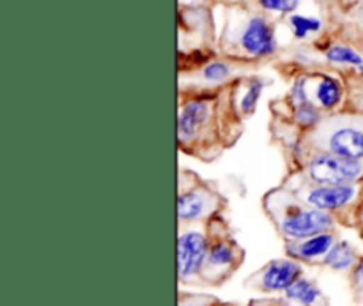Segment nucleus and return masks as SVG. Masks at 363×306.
I'll return each instance as SVG.
<instances>
[{
  "label": "nucleus",
  "instance_id": "7ed1b4c3",
  "mask_svg": "<svg viewBox=\"0 0 363 306\" xmlns=\"http://www.w3.org/2000/svg\"><path fill=\"white\" fill-rule=\"evenodd\" d=\"M208 257V241L199 232H186L177 241V268L181 278H190Z\"/></svg>",
  "mask_w": 363,
  "mask_h": 306
},
{
  "label": "nucleus",
  "instance_id": "0eeeda50",
  "mask_svg": "<svg viewBox=\"0 0 363 306\" xmlns=\"http://www.w3.org/2000/svg\"><path fill=\"white\" fill-rule=\"evenodd\" d=\"M328 144L333 154L350 159L363 158V131L357 128H340L330 137Z\"/></svg>",
  "mask_w": 363,
  "mask_h": 306
},
{
  "label": "nucleus",
  "instance_id": "4468645a",
  "mask_svg": "<svg viewBox=\"0 0 363 306\" xmlns=\"http://www.w3.org/2000/svg\"><path fill=\"white\" fill-rule=\"evenodd\" d=\"M236 259V251L230 244L216 243L208 251V262L213 268H229Z\"/></svg>",
  "mask_w": 363,
  "mask_h": 306
},
{
  "label": "nucleus",
  "instance_id": "9b49d317",
  "mask_svg": "<svg viewBox=\"0 0 363 306\" xmlns=\"http://www.w3.org/2000/svg\"><path fill=\"white\" fill-rule=\"evenodd\" d=\"M319 294L321 293H319L318 287L305 278H298L296 282H294L293 285L286 290V296L289 298V300L298 301V303L307 305V306L314 305L315 301H318Z\"/></svg>",
  "mask_w": 363,
  "mask_h": 306
},
{
  "label": "nucleus",
  "instance_id": "4be33fe9",
  "mask_svg": "<svg viewBox=\"0 0 363 306\" xmlns=\"http://www.w3.org/2000/svg\"><path fill=\"white\" fill-rule=\"evenodd\" d=\"M358 69H360V73L363 74V66H360V67H358Z\"/></svg>",
  "mask_w": 363,
  "mask_h": 306
},
{
  "label": "nucleus",
  "instance_id": "dca6fc26",
  "mask_svg": "<svg viewBox=\"0 0 363 306\" xmlns=\"http://www.w3.org/2000/svg\"><path fill=\"white\" fill-rule=\"evenodd\" d=\"M291 27H293L294 35L296 38H305L311 32H318L321 28V21L315 20V18H308V16H301V14H294L291 18Z\"/></svg>",
  "mask_w": 363,
  "mask_h": 306
},
{
  "label": "nucleus",
  "instance_id": "aec40b11",
  "mask_svg": "<svg viewBox=\"0 0 363 306\" xmlns=\"http://www.w3.org/2000/svg\"><path fill=\"white\" fill-rule=\"evenodd\" d=\"M296 119L300 120L303 126H312V124L318 120V112H315V108L311 103H303V105H298Z\"/></svg>",
  "mask_w": 363,
  "mask_h": 306
},
{
  "label": "nucleus",
  "instance_id": "423d86ee",
  "mask_svg": "<svg viewBox=\"0 0 363 306\" xmlns=\"http://www.w3.org/2000/svg\"><path fill=\"white\" fill-rule=\"evenodd\" d=\"M354 197V188L342 184V186H319L308 193L307 200L314 208L321 211H332V209H340L350 204Z\"/></svg>",
  "mask_w": 363,
  "mask_h": 306
},
{
  "label": "nucleus",
  "instance_id": "9d476101",
  "mask_svg": "<svg viewBox=\"0 0 363 306\" xmlns=\"http://www.w3.org/2000/svg\"><path fill=\"white\" fill-rule=\"evenodd\" d=\"M354 262V250L350 243H339L333 244L332 250L325 255V264L330 266L332 269L342 271V269H350Z\"/></svg>",
  "mask_w": 363,
  "mask_h": 306
},
{
  "label": "nucleus",
  "instance_id": "2eb2a0df",
  "mask_svg": "<svg viewBox=\"0 0 363 306\" xmlns=\"http://www.w3.org/2000/svg\"><path fill=\"white\" fill-rule=\"evenodd\" d=\"M326 57H328V60H332V62H337V64H350V66H354V67L363 66L362 57L358 55L353 48H350V46H342V45L332 46V48L326 52Z\"/></svg>",
  "mask_w": 363,
  "mask_h": 306
},
{
  "label": "nucleus",
  "instance_id": "39448f33",
  "mask_svg": "<svg viewBox=\"0 0 363 306\" xmlns=\"http://www.w3.org/2000/svg\"><path fill=\"white\" fill-rule=\"evenodd\" d=\"M301 275L296 262L273 261L262 273V289L266 290H287Z\"/></svg>",
  "mask_w": 363,
  "mask_h": 306
},
{
  "label": "nucleus",
  "instance_id": "f257e3e1",
  "mask_svg": "<svg viewBox=\"0 0 363 306\" xmlns=\"http://www.w3.org/2000/svg\"><path fill=\"white\" fill-rule=\"evenodd\" d=\"M308 174L315 183L342 186L360 176L362 165L358 163V159L344 158L339 154H321L312 159Z\"/></svg>",
  "mask_w": 363,
  "mask_h": 306
},
{
  "label": "nucleus",
  "instance_id": "f8f14e48",
  "mask_svg": "<svg viewBox=\"0 0 363 306\" xmlns=\"http://www.w3.org/2000/svg\"><path fill=\"white\" fill-rule=\"evenodd\" d=\"M319 103L325 108H335L339 105L340 98H342V89H340L339 81L333 80V78H323L318 85V91H315Z\"/></svg>",
  "mask_w": 363,
  "mask_h": 306
},
{
  "label": "nucleus",
  "instance_id": "f3484780",
  "mask_svg": "<svg viewBox=\"0 0 363 306\" xmlns=\"http://www.w3.org/2000/svg\"><path fill=\"white\" fill-rule=\"evenodd\" d=\"M261 91H262L261 81H254V84L248 87L247 94H245L243 99H241V108H243L245 112L247 113L254 112L255 106H257L259 98H261Z\"/></svg>",
  "mask_w": 363,
  "mask_h": 306
},
{
  "label": "nucleus",
  "instance_id": "ddd939ff",
  "mask_svg": "<svg viewBox=\"0 0 363 306\" xmlns=\"http://www.w3.org/2000/svg\"><path fill=\"white\" fill-rule=\"evenodd\" d=\"M204 211V198L197 193H184L177 200V215L181 220H195Z\"/></svg>",
  "mask_w": 363,
  "mask_h": 306
},
{
  "label": "nucleus",
  "instance_id": "f03ea898",
  "mask_svg": "<svg viewBox=\"0 0 363 306\" xmlns=\"http://www.w3.org/2000/svg\"><path fill=\"white\" fill-rule=\"evenodd\" d=\"M332 227V218L323 211H296L282 220V232L291 239H307L326 232Z\"/></svg>",
  "mask_w": 363,
  "mask_h": 306
},
{
  "label": "nucleus",
  "instance_id": "20e7f679",
  "mask_svg": "<svg viewBox=\"0 0 363 306\" xmlns=\"http://www.w3.org/2000/svg\"><path fill=\"white\" fill-rule=\"evenodd\" d=\"M241 45L252 55H269L275 50V39L269 25L262 18H252L241 35Z\"/></svg>",
  "mask_w": 363,
  "mask_h": 306
},
{
  "label": "nucleus",
  "instance_id": "6ab92c4d",
  "mask_svg": "<svg viewBox=\"0 0 363 306\" xmlns=\"http://www.w3.org/2000/svg\"><path fill=\"white\" fill-rule=\"evenodd\" d=\"M264 9L280 11V13H291L298 7L300 0H259Z\"/></svg>",
  "mask_w": 363,
  "mask_h": 306
},
{
  "label": "nucleus",
  "instance_id": "1a4fd4ad",
  "mask_svg": "<svg viewBox=\"0 0 363 306\" xmlns=\"http://www.w3.org/2000/svg\"><path fill=\"white\" fill-rule=\"evenodd\" d=\"M332 246H333V236L323 232V234H318V236L307 237L303 243L298 244L296 250H294V255L300 259H307V261H311V259H318V257H323V255H326L330 250H332Z\"/></svg>",
  "mask_w": 363,
  "mask_h": 306
},
{
  "label": "nucleus",
  "instance_id": "6e6552de",
  "mask_svg": "<svg viewBox=\"0 0 363 306\" xmlns=\"http://www.w3.org/2000/svg\"><path fill=\"white\" fill-rule=\"evenodd\" d=\"M208 115V106L204 101H190L179 115V137L188 138L197 131L199 124L204 123Z\"/></svg>",
  "mask_w": 363,
  "mask_h": 306
},
{
  "label": "nucleus",
  "instance_id": "412c9836",
  "mask_svg": "<svg viewBox=\"0 0 363 306\" xmlns=\"http://www.w3.org/2000/svg\"><path fill=\"white\" fill-rule=\"evenodd\" d=\"M293 98L298 105H303L307 101V96H305V80H300L296 85H294V91H293Z\"/></svg>",
  "mask_w": 363,
  "mask_h": 306
},
{
  "label": "nucleus",
  "instance_id": "a211bd4d",
  "mask_svg": "<svg viewBox=\"0 0 363 306\" xmlns=\"http://www.w3.org/2000/svg\"><path fill=\"white\" fill-rule=\"evenodd\" d=\"M206 80L209 81H222L223 78L229 76V66L223 62H213L204 69Z\"/></svg>",
  "mask_w": 363,
  "mask_h": 306
}]
</instances>
